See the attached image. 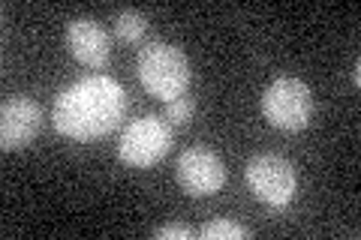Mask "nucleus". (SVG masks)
Instances as JSON below:
<instances>
[{
  "mask_svg": "<svg viewBox=\"0 0 361 240\" xmlns=\"http://www.w3.org/2000/svg\"><path fill=\"white\" fill-rule=\"evenodd\" d=\"M169 147H172V123L163 114H145L121 132L118 156L130 168H148L169 153Z\"/></svg>",
  "mask_w": 361,
  "mask_h": 240,
  "instance_id": "20e7f679",
  "label": "nucleus"
},
{
  "mask_svg": "<svg viewBox=\"0 0 361 240\" xmlns=\"http://www.w3.org/2000/svg\"><path fill=\"white\" fill-rule=\"evenodd\" d=\"M63 42L78 63L103 70L111 61V39L97 18H73L63 30Z\"/></svg>",
  "mask_w": 361,
  "mask_h": 240,
  "instance_id": "6e6552de",
  "label": "nucleus"
},
{
  "mask_svg": "<svg viewBox=\"0 0 361 240\" xmlns=\"http://www.w3.org/2000/svg\"><path fill=\"white\" fill-rule=\"evenodd\" d=\"M202 237L205 240H229V237H235V240H244V237H250V232H247L244 225H238V222H232V220H214V222H208L205 228H202Z\"/></svg>",
  "mask_w": 361,
  "mask_h": 240,
  "instance_id": "9b49d317",
  "label": "nucleus"
},
{
  "mask_svg": "<svg viewBox=\"0 0 361 240\" xmlns=\"http://www.w3.org/2000/svg\"><path fill=\"white\" fill-rule=\"evenodd\" d=\"M247 184L259 201L271 204V208H286L295 198L298 177L289 159L277 153H259L247 163Z\"/></svg>",
  "mask_w": 361,
  "mask_h": 240,
  "instance_id": "39448f33",
  "label": "nucleus"
},
{
  "mask_svg": "<svg viewBox=\"0 0 361 240\" xmlns=\"http://www.w3.org/2000/svg\"><path fill=\"white\" fill-rule=\"evenodd\" d=\"M193 114H196V99L184 94V96H178L172 102H166L163 118L172 123V127H187V123L193 120Z\"/></svg>",
  "mask_w": 361,
  "mask_h": 240,
  "instance_id": "9d476101",
  "label": "nucleus"
},
{
  "mask_svg": "<svg viewBox=\"0 0 361 240\" xmlns=\"http://www.w3.org/2000/svg\"><path fill=\"white\" fill-rule=\"evenodd\" d=\"M349 78H353V84H358V82H361V63H355V66H353V72H349Z\"/></svg>",
  "mask_w": 361,
  "mask_h": 240,
  "instance_id": "ddd939ff",
  "label": "nucleus"
},
{
  "mask_svg": "<svg viewBox=\"0 0 361 240\" xmlns=\"http://www.w3.org/2000/svg\"><path fill=\"white\" fill-rule=\"evenodd\" d=\"M148 33V18L139 9H121L115 15V37L123 42H139Z\"/></svg>",
  "mask_w": 361,
  "mask_h": 240,
  "instance_id": "1a4fd4ad",
  "label": "nucleus"
},
{
  "mask_svg": "<svg viewBox=\"0 0 361 240\" xmlns=\"http://www.w3.org/2000/svg\"><path fill=\"white\" fill-rule=\"evenodd\" d=\"M127 114V94L109 75H87L54 99V130L78 141L103 139Z\"/></svg>",
  "mask_w": 361,
  "mask_h": 240,
  "instance_id": "f257e3e1",
  "label": "nucleus"
},
{
  "mask_svg": "<svg viewBox=\"0 0 361 240\" xmlns=\"http://www.w3.org/2000/svg\"><path fill=\"white\" fill-rule=\"evenodd\" d=\"M135 72H139V82L145 84V90L163 102H172L187 94L190 61L172 42H148L145 49H139Z\"/></svg>",
  "mask_w": 361,
  "mask_h": 240,
  "instance_id": "f03ea898",
  "label": "nucleus"
},
{
  "mask_svg": "<svg viewBox=\"0 0 361 240\" xmlns=\"http://www.w3.org/2000/svg\"><path fill=\"white\" fill-rule=\"evenodd\" d=\"M175 175H178L180 189L193 198H208L214 192H220V187L226 184L223 159L214 151H208V147H187L178 156Z\"/></svg>",
  "mask_w": 361,
  "mask_h": 240,
  "instance_id": "423d86ee",
  "label": "nucleus"
},
{
  "mask_svg": "<svg viewBox=\"0 0 361 240\" xmlns=\"http://www.w3.org/2000/svg\"><path fill=\"white\" fill-rule=\"evenodd\" d=\"M262 114L271 127L298 132L310 123L313 114V94L301 78L283 75L277 82H271L262 94Z\"/></svg>",
  "mask_w": 361,
  "mask_h": 240,
  "instance_id": "7ed1b4c3",
  "label": "nucleus"
},
{
  "mask_svg": "<svg viewBox=\"0 0 361 240\" xmlns=\"http://www.w3.org/2000/svg\"><path fill=\"white\" fill-rule=\"evenodd\" d=\"M42 130V108L30 96H9L0 106V147L21 151Z\"/></svg>",
  "mask_w": 361,
  "mask_h": 240,
  "instance_id": "0eeeda50",
  "label": "nucleus"
},
{
  "mask_svg": "<svg viewBox=\"0 0 361 240\" xmlns=\"http://www.w3.org/2000/svg\"><path fill=\"white\" fill-rule=\"evenodd\" d=\"M157 240H190L193 237V228L180 225V222H169V225H160L157 228Z\"/></svg>",
  "mask_w": 361,
  "mask_h": 240,
  "instance_id": "f8f14e48",
  "label": "nucleus"
}]
</instances>
